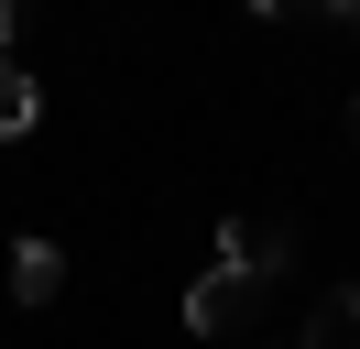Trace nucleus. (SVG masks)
Returning <instances> with one entry per match:
<instances>
[{"instance_id":"423d86ee","label":"nucleus","mask_w":360,"mask_h":349,"mask_svg":"<svg viewBox=\"0 0 360 349\" xmlns=\"http://www.w3.org/2000/svg\"><path fill=\"white\" fill-rule=\"evenodd\" d=\"M338 22H349V33H360V0H338Z\"/></svg>"},{"instance_id":"f03ea898","label":"nucleus","mask_w":360,"mask_h":349,"mask_svg":"<svg viewBox=\"0 0 360 349\" xmlns=\"http://www.w3.org/2000/svg\"><path fill=\"white\" fill-rule=\"evenodd\" d=\"M284 251H295L284 218H229V229H219V262H229V273H251V284L284 273Z\"/></svg>"},{"instance_id":"39448f33","label":"nucleus","mask_w":360,"mask_h":349,"mask_svg":"<svg viewBox=\"0 0 360 349\" xmlns=\"http://www.w3.org/2000/svg\"><path fill=\"white\" fill-rule=\"evenodd\" d=\"M306 338H316V349H349V338H360V284H338V295L316 305V317H306Z\"/></svg>"},{"instance_id":"0eeeda50","label":"nucleus","mask_w":360,"mask_h":349,"mask_svg":"<svg viewBox=\"0 0 360 349\" xmlns=\"http://www.w3.org/2000/svg\"><path fill=\"white\" fill-rule=\"evenodd\" d=\"M0 44H11V0H0Z\"/></svg>"},{"instance_id":"f257e3e1","label":"nucleus","mask_w":360,"mask_h":349,"mask_svg":"<svg viewBox=\"0 0 360 349\" xmlns=\"http://www.w3.org/2000/svg\"><path fill=\"white\" fill-rule=\"evenodd\" d=\"M251 295H262V284L219 262V273H197V284H186V327H197V338H229V327L251 317Z\"/></svg>"},{"instance_id":"20e7f679","label":"nucleus","mask_w":360,"mask_h":349,"mask_svg":"<svg viewBox=\"0 0 360 349\" xmlns=\"http://www.w3.org/2000/svg\"><path fill=\"white\" fill-rule=\"evenodd\" d=\"M33 109H44V87H33L22 65L0 55V142H22V131H33Z\"/></svg>"},{"instance_id":"7ed1b4c3","label":"nucleus","mask_w":360,"mask_h":349,"mask_svg":"<svg viewBox=\"0 0 360 349\" xmlns=\"http://www.w3.org/2000/svg\"><path fill=\"white\" fill-rule=\"evenodd\" d=\"M11 295L55 305V295H66V251H55V240H11Z\"/></svg>"}]
</instances>
